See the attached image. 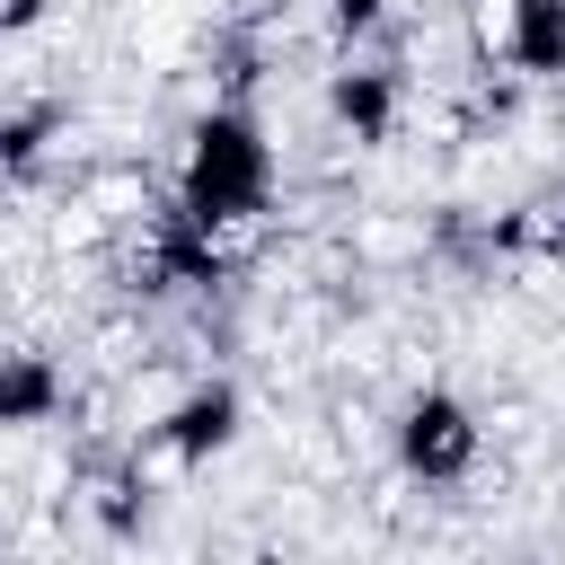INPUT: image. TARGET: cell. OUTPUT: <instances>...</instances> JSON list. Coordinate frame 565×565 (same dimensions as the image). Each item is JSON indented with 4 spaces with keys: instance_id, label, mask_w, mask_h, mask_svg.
Returning <instances> with one entry per match:
<instances>
[{
    "instance_id": "1",
    "label": "cell",
    "mask_w": 565,
    "mask_h": 565,
    "mask_svg": "<svg viewBox=\"0 0 565 565\" xmlns=\"http://www.w3.org/2000/svg\"><path fill=\"white\" fill-rule=\"evenodd\" d=\"M265 203H274V141H265L256 106H247V97H221V106H203V115H194V132H185L177 212H185L194 230L230 238V230H247Z\"/></svg>"
},
{
    "instance_id": "2",
    "label": "cell",
    "mask_w": 565,
    "mask_h": 565,
    "mask_svg": "<svg viewBox=\"0 0 565 565\" xmlns=\"http://www.w3.org/2000/svg\"><path fill=\"white\" fill-rule=\"evenodd\" d=\"M388 450H397V477H415V486H459L468 468H477V450H486V424H477V406L459 397V388H415L406 406H397V424H388Z\"/></svg>"
},
{
    "instance_id": "3",
    "label": "cell",
    "mask_w": 565,
    "mask_h": 565,
    "mask_svg": "<svg viewBox=\"0 0 565 565\" xmlns=\"http://www.w3.org/2000/svg\"><path fill=\"white\" fill-rule=\"evenodd\" d=\"M238 424H247V397H238V380H221V371H212V380H194V388L159 415V433H150V441H159L168 459L203 468V459H221V450L238 441Z\"/></svg>"
},
{
    "instance_id": "4",
    "label": "cell",
    "mask_w": 565,
    "mask_h": 565,
    "mask_svg": "<svg viewBox=\"0 0 565 565\" xmlns=\"http://www.w3.org/2000/svg\"><path fill=\"white\" fill-rule=\"evenodd\" d=\"M397 106H406V79H397V62H344L335 79H327V115H335V132L353 141V150H380L388 132H397Z\"/></svg>"
},
{
    "instance_id": "5",
    "label": "cell",
    "mask_w": 565,
    "mask_h": 565,
    "mask_svg": "<svg viewBox=\"0 0 565 565\" xmlns=\"http://www.w3.org/2000/svg\"><path fill=\"white\" fill-rule=\"evenodd\" d=\"M230 274V247L212 238V230H194L177 203L159 212V230H150V291H212Z\"/></svg>"
},
{
    "instance_id": "6",
    "label": "cell",
    "mask_w": 565,
    "mask_h": 565,
    "mask_svg": "<svg viewBox=\"0 0 565 565\" xmlns=\"http://www.w3.org/2000/svg\"><path fill=\"white\" fill-rule=\"evenodd\" d=\"M62 397H71V380H62V362H53L44 344H9V353H0V433L53 424Z\"/></svg>"
},
{
    "instance_id": "7",
    "label": "cell",
    "mask_w": 565,
    "mask_h": 565,
    "mask_svg": "<svg viewBox=\"0 0 565 565\" xmlns=\"http://www.w3.org/2000/svg\"><path fill=\"white\" fill-rule=\"evenodd\" d=\"M503 62L521 79H565V0H503Z\"/></svg>"
},
{
    "instance_id": "8",
    "label": "cell",
    "mask_w": 565,
    "mask_h": 565,
    "mask_svg": "<svg viewBox=\"0 0 565 565\" xmlns=\"http://www.w3.org/2000/svg\"><path fill=\"white\" fill-rule=\"evenodd\" d=\"M62 132H71V106H62V97H26V106H9V115H0V185L35 177L44 150H53Z\"/></svg>"
},
{
    "instance_id": "9",
    "label": "cell",
    "mask_w": 565,
    "mask_h": 565,
    "mask_svg": "<svg viewBox=\"0 0 565 565\" xmlns=\"http://www.w3.org/2000/svg\"><path fill=\"white\" fill-rule=\"evenodd\" d=\"M97 521H106L115 539H141V530H150V477H141V459H115V468L97 477Z\"/></svg>"
},
{
    "instance_id": "10",
    "label": "cell",
    "mask_w": 565,
    "mask_h": 565,
    "mask_svg": "<svg viewBox=\"0 0 565 565\" xmlns=\"http://www.w3.org/2000/svg\"><path fill=\"white\" fill-rule=\"evenodd\" d=\"M380 18H388V0H327V26H335L344 44H362V35H380Z\"/></svg>"
},
{
    "instance_id": "11",
    "label": "cell",
    "mask_w": 565,
    "mask_h": 565,
    "mask_svg": "<svg viewBox=\"0 0 565 565\" xmlns=\"http://www.w3.org/2000/svg\"><path fill=\"white\" fill-rule=\"evenodd\" d=\"M53 18V0H0V44H18V35H35Z\"/></svg>"
},
{
    "instance_id": "12",
    "label": "cell",
    "mask_w": 565,
    "mask_h": 565,
    "mask_svg": "<svg viewBox=\"0 0 565 565\" xmlns=\"http://www.w3.org/2000/svg\"><path fill=\"white\" fill-rule=\"evenodd\" d=\"M539 212H547V247H556V256H565V177H556V185H547V203H539Z\"/></svg>"
}]
</instances>
